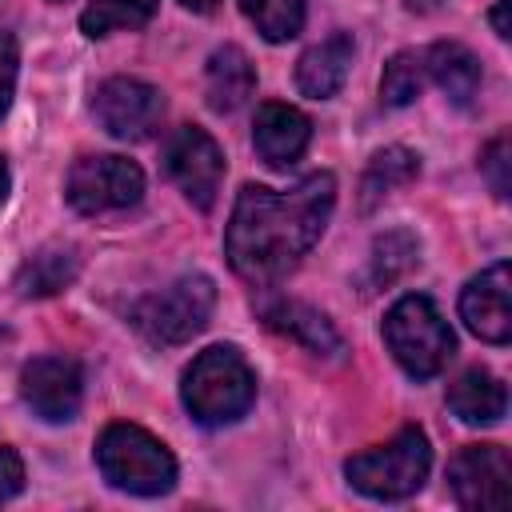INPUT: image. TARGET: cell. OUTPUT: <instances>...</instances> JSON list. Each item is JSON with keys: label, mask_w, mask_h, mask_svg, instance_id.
I'll list each match as a JSON object with an SVG mask.
<instances>
[{"label": "cell", "mask_w": 512, "mask_h": 512, "mask_svg": "<svg viewBox=\"0 0 512 512\" xmlns=\"http://www.w3.org/2000/svg\"><path fill=\"white\" fill-rule=\"evenodd\" d=\"M20 488H24V464L8 444H0V504L12 500Z\"/></svg>", "instance_id": "cell-27"}, {"label": "cell", "mask_w": 512, "mask_h": 512, "mask_svg": "<svg viewBox=\"0 0 512 512\" xmlns=\"http://www.w3.org/2000/svg\"><path fill=\"white\" fill-rule=\"evenodd\" d=\"M416 172H420V164H416V156L408 148H380L368 160L364 176H360V212H372L384 196H392L396 188L412 184Z\"/></svg>", "instance_id": "cell-20"}, {"label": "cell", "mask_w": 512, "mask_h": 512, "mask_svg": "<svg viewBox=\"0 0 512 512\" xmlns=\"http://www.w3.org/2000/svg\"><path fill=\"white\" fill-rule=\"evenodd\" d=\"M332 204H336L332 172H312L288 192L244 184L224 232V252L232 272L244 276L248 284H272L284 272H292L320 240Z\"/></svg>", "instance_id": "cell-1"}, {"label": "cell", "mask_w": 512, "mask_h": 512, "mask_svg": "<svg viewBox=\"0 0 512 512\" xmlns=\"http://www.w3.org/2000/svg\"><path fill=\"white\" fill-rule=\"evenodd\" d=\"M352 52H356V44H352L348 32H332L328 40L312 44V48L300 56V64H296V88H300L304 96H312V100L336 96V92L344 88V80H348Z\"/></svg>", "instance_id": "cell-15"}, {"label": "cell", "mask_w": 512, "mask_h": 512, "mask_svg": "<svg viewBox=\"0 0 512 512\" xmlns=\"http://www.w3.org/2000/svg\"><path fill=\"white\" fill-rule=\"evenodd\" d=\"M512 144H508V136L500 132V136H492L488 140V148L480 152V172H484V180L492 184V192L504 200L508 196V188H512Z\"/></svg>", "instance_id": "cell-25"}, {"label": "cell", "mask_w": 512, "mask_h": 512, "mask_svg": "<svg viewBox=\"0 0 512 512\" xmlns=\"http://www.w3.org/2000/svg\"><path fill=\"white\" fill-rule=\"evenodd\" d=\"M180 4H184V8H192V12H212L220 0H180Z\"/></svg>", "instance_id": "cell-29"}, {"label": "cell", "mask_w": 512, "mask_h": 512, "mask_svg": "<svg viewBox=\"0 0 512 512\" xmlns=\"http://www.w3.org/2000/svg\"><path fill=\"white\" fill-rule=\"evenodd\" d=\"M448 484L460 508H504L512 492V460L500 444H468L448 460Z\"/></svg>", "instance_id": "cell-10"}, {"label": "cell", "mask_w": 512, "mask_h": 512, "mask_svg": "<svg viewBox=\"0 0 512 512\" xmlns=\"http://www.w3.org/2000/svg\"><path fill=\"white\" fill-rule=\"evenodd\" d=\"M4 196H8V164L0 156V204H4Z\"/></svg>", "instance_id": "cell-30"}, {"label": "cell", "mask_w": 512, "mask_h": 512, "mask_svg": "<svg viewBox=\"0 0 512 512\" xmlns=\"http://www.w3.org/2000/svg\"><path fill=\"white\" fill-rule=\"evenodd\" d=\"M416 236L408 228H396V232H384L376 244H372V260H368V280L376 288H388L392 280H400L412 264H416Z\"/></svg>", "instance_id": "cell-22"}, {"label": "cell", "mask_w": 512, "mask_h": 512, "mask_svg": "<svg viewBox=\"0 0 512 512\" xmlns=\"http://www.w3.org/2000/svg\"><path fill=\"white\" fill-rule=\"evenodd\" d=\"M424 72L436 80V88L452 100V104H472V96L480 92V60L456 44V40H440L424 52Z\"/></svg>", "instance_id": "cell-17"}, {"label": "cell", "mask_w": 512, "mask_h": 512, "mask_svg": "<svg viewBox=\"0 0 512 512\" xmlns=\"http://www.w3.org/2000/svg\"><path fill=\"white\" fill-rule=\"evenodd\" d=\"M428 468H432L428 436L420 428H400L380 448L356 452L344 464V476L356 492H364L372 500H404V496L420 492V484L428 480Z\"/></svg>", "instance_id": "cell-5"}, {"label": "cell", "mask_w": 512, "mask_h": 512, "mask_svg": "<svg viewBox=\"0 0 512 512\" xmlns=\"http://www.w3.org/2000/svg\"><path fill=\"white\" fill-rule=\"evenodd\" d=\"M240 8L272 44L292 40L304 28V0H240Z\"/></svg>", "instance_id": "cell-23"}, {"label": "cell", "mask_w": 512, "mask_h": 512, "mask_svg": "<svg viewBox=\"0 0 512 512\" xmlns=\"http://www.w3.org/2000/svg\"><path fill=\"white\" fill-rule=\"evenodd\" d=\"M260 320H264L272 332L296 340L300 348H308V352H316V356H336V352L344 348V340H340V332L332 328V320H328L324 312H316L312 304H304V300H284V296L264 300V304H260Z\"/></svg>", "instance_id": "cell-14"}, {"label": "cell", "mask_w": 512, "mask_h": 512, "mask_svg": "<svg viewBox=\"0 0 512 512\" xmlns=\"http://www.w3.org/2000/svg\"><path fill=\"white\" fill-rule=\"evenodd\" d=\"M384 344L392 348L396 364L408 376H416V380L436 376L452 360V352H456V336H452L448 320L420 292L416 296H400L388 308V316H384Z\"/></svg>", "instance_id": "cell-4"}, {"label": "cell", "mask_w": 512, "mask_h": 512, "mask_svg": "<svg viewBox=\"0 0 512 512\" xmlns=\"http://www.w3.org/2000/svg\"><path fill=\"white\" fill-rule=\"evenodd\" d=\"M312 140V124L300 108L292 104H260L256 112V124H252V144H256V156L268 164V168H288L304 156Z\"/></svg>", "instance_id": "cell-13"}, {"label": "cell", "mask_w": 512, "mask_h": 512, "mask_svg": "<svg viewBox=\"0 0 512 512\" xmlns=\"http://www.w3.org/2000/svg\"><path fill=\"white\" fill-rule=\"evenodd\" d=\"M204 92H208L212 112H236L256 92V68L248 60V52L236 44L216 48L204 68Z\"/></svg>", "instance_id": "cell-16"}, {"label": "cell", "mask_w": 512, "mask_h": 512, "mask_svg": "<svg viewBox=\"0 0 512 512\" xmlns=\"http://www.w3.org/2000/svg\"><path fill=\"white\" fill-rule=\"evenodd\" d=\"M180 400L188 416L204 428H220L240 420L256 400V372L232 344L204 348L180 380Z\"/></svg>", "instance_id": "cell-2"}, {"label": "cell", "mask_w": 512, "mask_h": 512, "mask_svg": "<svg viewBox=\"0 0 512 512\" xmlns=\"http://www.w3.org/2000/svg\"><path fill=\"white\" fill-rule=\"evenodd\" d=\"M96 468L112 488L132 496H160L176 484L172 452L140 424H108L96 440Z\"/></svg>", "instance_id": "cell-3"}, {"label": "cell", "mask_w": 512, "mask_h": 512, "mask_svg": "<svg viewBox=\"0 0 512 512\" xmlns=\"http://www.w3.org/2000/svg\"><path fill=\"white\" fill-rule=\"evenodd\" d=\"M460 316L464 324L488 340V344H508L512 336V268L508 260H496L480 276H472L460 292Z\"/></svg>", "instance_id": "cell-12"}, {"label": "cell", "mask_w": 512, "mask_h": 512, "mask_svg": "<svg viewBox=\"0 0 512 512\" xmlns=\"http://www.w3.org/2000/svg\"><path fill=\"white\" fill-rule=\"evenodd\" d=\"M64 196L76 212H120L144 196V172L124 156H84L72 164Z\"/></svg>", "instance_id": "cell-7"}, {"label": "cell", "mask_w": 512, "mask_h": 512, "mask_svg": "<svg viewBox=\"0 0 512 512\" xmlns=\"http://www.w3.org/2000/svg\"><path fill=\"white\" fill-rule=\"evenodd\" d=\"M20 396L40 420L64 424V420H72L80 412L84 372H80V364L72 356H36L20 372Z\"/></svg>", "instance_id": "cell-11"}, {"label": "cell", "mask_w": 512, "mask_h": 512, "mask_svg": "<svg viewBox=\"0 0 512 512\" xmlns=\"http://www.w3.org/2000/svg\"><path fill=\"white\" fill-rule=\"evenodd\" d=\"M16 64H20V56H16V40H12L8 32H0V116L8 112L12 92H16Z\"/></svg>", "instance_id": "cell-26"}, {"label": "cell", "mask_w": 512, "mask_h": 512, "mask_svg": "<svg viewBox=\"0 0 512 512\" xmlns=\"http://www.w3.org/2000/svg\"><path fill=\"white\" fill-rule=\"evenodd\" d=\"M156 12V0H88V8L80 12V28L84 36H108L116 28H144Z\"/></svg>", "instance_id": "cell-21"}, {"label": "cell", "mask_w": 512, "mask_h": 512, "mask_svg": "<svg viewBox=\"0 0 512 512\" xmlns=\"http://www.w3.org/2000/svg\"><path fill=\"white\" fill-rule=\"evenodd\" d=\"M448 408L464 420V424H496L508 408V392L504 384L484 372V368H468L464 376L452 380L448 388Z\"/></svg>", "instance_id": "cell-18"}, {"label": "cell", "mask_w": 512, "mask_h": 512, "mask_svg": "<svg viewBox=\"0 0 512 512\" xmlns=\"http://www.w3.org/2000/svg\"><path fill=\"white\" fill-rule=\"evenodd\" d=\"M80 272V256L68 244H44L40 252H32L20 272H16V288L20 296H56L60 288H68Z\"/></svg>", "instance_id": "cell-19"}, {"label": "cell", "mask_w": 512, "mask_h": 512, "mask_svg": "<svg viewBox=\"0 0 512 512\" xmlns=\"http://www.w3.org/2000/svg\"><path fill=\"white\" fill-rule=\"evenodd\" d=\"M508 4H512V0H496V8H492V28H496L500 40L512 36V28H508Z\"/></svg>", "instance_id": "cell-28"}, {"label": "cell", "mask_w": 512, "mask_h": 512, "mask_svg": "<svg viewBox=\"0 0 512 512\" xmlns=\"http://www.w3.org/2000/svg\"><path fill=\"white\" fill-rule=\"evenodd\" d=\"M424 88V56L416 52H396L388 64H384V76H380V96L384 104L392 108H404L420 96Z\"/></svg>", "instance_id": "cell-24"}, {"label": "cell", "mask_w": 512, "mask_h": 512, "mask_svg": "<svg viewBox=\"0 0 512 512\" xmlns=\"http://www.w3.org/2000/svg\"><path fill=\"white\" fill-rule=\"evenodd\" d=\"M212 308H216V284L196 272V276H180L168 288L144 296L132 308V324L152 344H184L196 332H204Z\"/></svg>", "instance_id": "cell-6"}, {"label": "cell", "mask_w": 512, "mask_h": 512, "mask_svg": "<svg viewBox=\"0 0 512 512\" xmlns=\"http://www.w3.org/2000/svg\"><path fill=\"white\" fill-rule=\"evenodd\" d=\"M164 172L176 180V188L196 208L208 212L216 204V192H220V180H224V152L204 128L180 124L164 144Z\"/></svg>", "instance_id": "cell-9"}, {"label": "cell", "mask_w": 512, "mask_h": 512, "mask_svg": "<svg viewBox=\"0 0 512 512\" xmlns=\"http://www.w3.org/2000/svg\"><path fill=\"white\" fill-rule=\"evenodd\" d=\"M92 116L116 140H148L164 120V96L136 76H112L96 88Z\"/></svg>", "instance_id": "cell-8"}]
</instances>
